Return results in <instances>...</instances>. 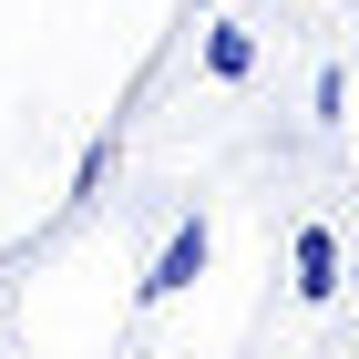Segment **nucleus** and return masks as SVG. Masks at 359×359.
I'll use <instances>...</instances> for the list:
<instances>
[{
	"mask_svg": "<svg viewBox=\"0 0 359 359\" xmlns=\"http://www.w3.org/2000/svg\"><path fill=\"white\" fill-rule=\"evenodd\" d=\"M205 257H216V226H205V216H185V226L165 236V257L144 267V298H154V308H165V298H185L195 277H205Z\"/></svg>",
	"mask_w": 359,
	"mask_h": 359,
	"instance_id": "nucleus-1",
	"label": "nucleus"
},
{
	"mask_svg": "<svg viewBox=\"0 0 359 359\" xmlns=\"http://www.w3.org/2000/svg\"><path fill=\"white\" fill-rule=\"evenodd\" d=\"M287 267H298L287 287H298V298L318 308V298H339V277H349V257H339V236H329V226H298V247H287Z\"/></svg>",
	"mask_w": 359,
	"mask_h": 359,
	"instance_id": "nucleus-2",
	"label": "nucleus"
},
{
	"mask_svg": "<svg viewBox=\"0 0 359 359\" xmlns=\"http://www.w3.org/2000/svg\"><path fill=\"white\" fill-rule=\"evenodd\" d=\"M205 72H216V83H247V72H257V31L247 21H216V31H205Z\"/></svg>",
	"mask_w": 359,
	"mask_h": 359,
	"instance_id": "nucleus-3",
	"label": "nucleus"
},
{
	"mask_svg": "<svg viewBox=\"0 0 359 359\" xmlns=\"http://www.w3.org/2000/svg\"><path fill=\"white\" fill-rule=\"evenodd\" d=\"M103 175H113V134H103V144H83V165H72V195H103Z\"/></svg>",
	"mask_w": 359,
	"mask_h": 359,
	"instance_id": "nucleus-4",
	"label": "nucleus"
},
{
	"mask_svg": "<svg viewBox=\"0 0 359 359\" xmlns=\"http://www.w3.org/2000/svg\"><path fill=\"white\" fill-rule=\"evenodd\" d=\"M339 113H349V72L329 62V72H318V123H339Z\"/></svg>",
	"mask_w": 359,
	"mask_h": 359,
	"instance_id": "nucleus-5",
	"label": "nucleus"
}]
</instances>
